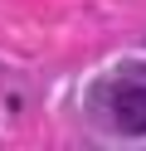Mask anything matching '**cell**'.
<instances>
[{
    "label": "cell",
    "mask_w": 146,
    "mask_h": 151,
    "mask_svg": "<svg viewBox=\"0 0 146 151\" xmlns=\"http://www.w3.org/2000/svg\"><path fill=\"white\" fill-rule=\"evenodd\" d=\"M107 117L122 137H146V83L122 78L107 88Z\"/></svg>",
    "instance_id": "6da1fadb"
}]
</instances>
